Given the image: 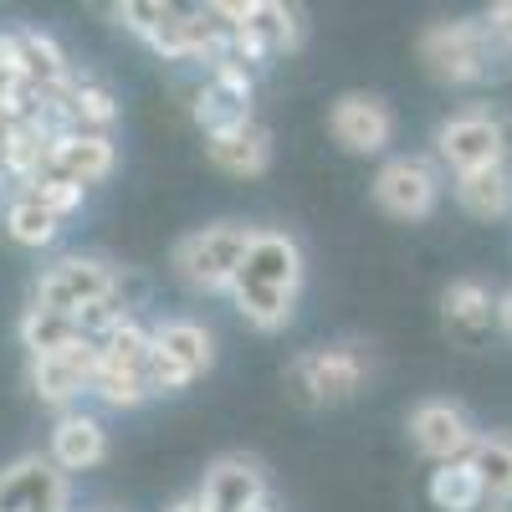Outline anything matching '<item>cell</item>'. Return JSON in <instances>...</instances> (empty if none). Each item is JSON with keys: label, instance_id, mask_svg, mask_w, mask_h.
<instances>
[{"label": "cell", "instance_id": "1f68e13d", "mask_svg": "<svg viewBox=\"0 0 512 512\" xmlns=\"http://www.w3.org/2000/svg\"><path fill=\"white\" fill-rule=\"evenodd\" d=\"M497 328H502V333H512V292H507V297H497Z\"/></svg>", "mask_w": 512, "mask_h": 512}, {"label": "cell", "instance_id": "d590c367", "mask_svg": "<svg viewBox=\"0 0 512 512\" xmlns=\"http://www.w3.org/2000/svg\"><path fill=\"white\" fill-rule=\"evenodd\" d=\"M482 512H512V507H497V502H487V507H482Z\"/></svg>", "mask_w": 512, "mask_h": 512}, {"label": "cell", "instance_id": "277c9868", "mask_svg": "<svg viewBox=\"0 0 512 512\" xmlns=\"http://www.w3.org/2000/svg\"><path fill=\"white\" fill-rule=\"evenodd\" d=\"M369 349L364 344H328V349H303L287 364V395L292 405L303 410H328V405H344L354 400L364 384H369Z\"/></svg>", "mask_w": 512, "mask_h": 512}, {"label": "cell", "instance_id": "7a4b0ae2", "mask_svg": "<svg viewBox=\"0 0 512 512\" xmlns=\"http://www.w3.org/2000/svg\"><path fill=\"white\" fill-rule=\"evenodd\" d=\"M420 67L446 88H477V82H497L512 72V57L492 41L487 21L456 16V21H431L415 41Z\"/></svg>", "mask_w": 512, "mask_h": 512}, {"label": "cell", "instance_id": "836d02e7", "mask_svg": "<svg viewBox=\"0 0 512 512\" xmlns=\"http://www.w3.org/2000/svg\"><path fill=\"white\" fill-rule=\"evenodd\" d=\"M246 512H277L272 502H256V507H246Z\"/></svg>", "mask_w": 512, "mask_h": 512}, {"label": "cell", "instance_id": "2e32d148", "mask_svg": "<svg viewBox=\"0 0 512 512\" xmlns=\"http://www.w3.org/2000/svg\"><path fill=\"white\" fill-rule=\"evenodd\" d=\"M205 159L221 169L231 180H256L272 169V128L267 123H246V128H231L221 139H205Z\"/></svg>", "mask_w": 512, "mask_h": 512}, {"label": "cell", "instance_id": "f546056e", "mask_svg": "<svg viewBox=\"0 0 512 512\" xmlns=\"http://www.w3.org/2000/svg\"><path fill=\"white\" fill-rule=\"evenodd\" d=\"M164 11H169V6H159V0H123V6H113L108 16H113L123 31H134L139 41H149L154 26L164 21Z\"/></svg>", "mask_w": 512, "mask_h": 512}, {"label": "cell", "instance_id": "4fadbf2b", "mask_svg": "<svg viewBox=\"0 0 512 512\" xmlns=\"http://www.w3.org/2000/svg\"><path fill=\"white\" fill-rule=\"evenodd\" d=\"M67 477L47 456H21L0 472V512H67Z\"/></svg>", "mask_w": 512, "mask_h": 512}, {"label": "cell", "instance_id": "8992f818", "mask_svg": "<svg viewBox=\"0 0 512 512\" xmlns=\"http://www.w3.org/2000/svg\"><path fill=\"white\" fill-rule=\"evenodd\" d=\"M118 292V267L103 262V256H82V251H67L57 262L36 277L31 287V308H47V313H82L93 303H108Z\"/></svg>", "mask_w": 512, "mask_h": 512}, {"label": "cell", "instance_id": "603a6c76", "mask_svg": "<svg viewBox=\"0 0 512 512\" xmlns=\"http://www.w3.org/2000/svg\"><path fill=\"white\" fill-rule=\"evenodd\" d=\"M425 497H431L436 512H482L487 507V492L472 472V461H446L431 472V482H425Z\"/></svg>", "mask_w": 512, "mask_h": 512}, {"label": "cell", "instance_id": "4316f807", "mask_svg": "<svg viewBox=\"0 0 512 512\" xmlns=\"http://www.w3.org/2000/svg\"><path fill=\"white\" fill-rule=\"evenodd\" d=\"M149 349H154L149 328L139 318H128V323H118L98 344V364H108V369H144L149 364Z\"/></svg>", "mask_w": 512, "mask_h": 512}, {"label": "cell", "instance_id": "6da1fadb", "mask_svg": "<svg viewBox=\"0 0 512 512\" xmlns=\"http://www.w3.org/2000/svg\"><path fill=\"white\" fill-rule=\"evenodd\" d=\"M303 277H308L303 241H297L292 231H277V226H256L251 246H246V262H241L226 297L256 333H282L297 318Z\"/></svg>", "mask_w": 512, "mask_h": 512}, {"label": "cell", "instance_id": "4dcf8cb0", "mask_svg": "<svg viewBox=\"0 0 512 512\" xmlns=\"http://www.w3.org/2000/svg\"><path fill=\"white\" fill-rule=\"evenodd\" d=\"M487 21V31H492V41H497V47L512 57V0H497V6L482 16Z\"/></svg>", "mask_w": 512, "mask_h": 512}, {"label": "cell", "instance_id": "83f0119b", "mask_svg": "<svg viewBox=\"0 0 512 512\" xmlns=\"http://www.w3.org/2000/svg\"><path fill=\"white\" fill-rule=\"evenodd\" d=\"M21 195H31L41 210H52L57 221H67L72 210H82V200H88V190L82 185H72V180H62V175H52V169H41L36 180H26V185H16Z\"/></svg>", "mask_w": 512, "mask_h": 512}, {"label": "cell", "instance_id": "5b68a950", "mask_svg": "<svg viewBox=\"0 0 512 512\" xmlns=\"http://www.w3.org/2000/svg\"><path fill=\"white\" fill-rule=\"evenodd\" d=\"M436 159L451 175H477V169H497L507 164V123L492 108H461L451 118L436 123Z\"/></svg>", "mask_w": 512, "mask_h": 512}, {"label": "cell", "instance_id": "8fae6325", "mask_svg": "<svg viewBox=\"0 0 512 512\" xmlns=\"http://www.w3.org/2000/svg\"><path fill=\"white\" fill-rule=\"evenodd\" d=\"M205 512H246L256 502H272V482H267V466L246 456V451H226L205 466V477L195 487Z\"/></svg>", "mask_w": 512, "mask_h": 512}, {"label": "cell", "instance_id": "3957f363", "mask_svg": "<svg viewBox=\"0 0 512 512\" xmlns=\"http://www.w3.org/2000/svg\"><path fill=\"white\" fill-rule=\"evenodd\" d=\"M251 231L246 221H210L200 231H185L175 241V251H169V267H175V277L200 292V297H226L241 262H246V246H251Z\"/></svg>", "mask_w": 512, "mask_h": 512}, {"label": "cell", "instance_id": "ffe728a7", "mask_svg": "<svg viewBox=\"0 0 512 512\" xmlns=\"http://www.w3.org/2000/svg\"><path fill=\"white\" fill-rule=\"evenodd\" d=\"M16 36V52H21V77L31 82V88H57V82L72 77V57L62 52V41L47 36V31H36V26H21L11 31Z\"/></svg>", "mask_w": 512, "mask_h": 512}, {"label": "cell", "instance_id": "484cf974", "mask_svg": "<svg viewBox=\"0 0 512 512\" xmlns=\"http://www.w3.org/2000/svg\"><path fill=\"white\" fill-rule=\"evenodd\" d=\"M88 395H93L103 410H139V405H149V400H154L144 369H108V364H98V369H93Z\"/></svg>", "mask_w": 512, "mask_h": 512}, {"label": "cell", "instance_id": "52a82bcc", "mask_svg": "<svg viewBox=\"0 0 512 512\" xmlns=\"http://www.w3.org/2000/svg\"><path fill=\"white\" fill-rule=\"evenodd\" d=\"M251 98H256L251 67H241V62H216V67L205 72V82L195 88V98H190V118H195V128H200L205 139H221V134H231V128L256 123Z\"/></svg>", "mask_w": 512, "mask_h": 512}, {"label": "cell", "instance_id": "9c48e42d", "mask_svg": "<svg viewBox=\"0 0 512 512\" xmlns=\"http://www.w3.org/2000/svg\"><path fill=\"white\" fill-rule=\"evenodd\" d=\"M405 431H410V446H415L425 461L446 466V461H466V456H472L482 425L466 415V405L436 395V400H420V405L405 415Z\"/></svg>", "mask_w": 512, "mask_h": 512}, {"label": "cell", "instance_id": "d6a6232c", "mask_svg": "<svg viewBox=\"0 0 512 512\" xmlns=\"http://www.w3.org/2000/svg\"><path fill=\"white\" fill-rule=\"evenodd\" d=\"M169 512H205V507H200V497L190 492V497H180V502H175V507H169Z\"/></svg>", "mask_w": 512, "mask_h": 512}, {"label": "cell", "instance_id": "f1b7e54d", "mask_svg": "<svg viewBox=\"0 0 512 512\" xmlns=\"http://www.w3.org/2000/svg\"><path fill=\"white\" fill-rule=\"evenodd\" d=\"M128 318H134V313H128L123 303H118V297H108V303H93V308H82V313H72V323H77V338H82V344H103V338L118 328V323H128Z\"/></svg>", "mask_w": 512, "mask_h": 512}, {"label": "cell", "instance_id": "e575fe53", "mask_svg": "<svg viewBox=\"0 0 512 512\" xmlns=\"http://www.w3.org/2000/svg\"><path fill=\"white\" fill-rule=\"evenodd\" d=\"M0 190H11V175H6V164H0Z\"/></svg>", "mask_w": 512, "mask_h": 512}, {"label": "cell", "instance_id": "5bb4252c", "mask_svg": "<svg viewBox=\"0 0 512 512\" xmlns=\"http://www.w3.org/2000/svg\"><path fill=\"white\" fill-rule=\"evenodd\" d=\"M47 461L57 466L62 477L72 472H93V466L108 461V425L93 410H62L52 420V441H47Z\"/></svg>", "mask_w": 512, "mask_h": 512}, {"label": "cell", "instance_id": "d4e9b609", "mask_svg": "<svg viewBox=\"0 0 512 512\" xmlns=\"http://www.w3.org/2000/svg\"><path fill=\"white\" fill-rule=\"evenodd\" d=\"M16 338H21V349H26L31 359H41V354H62V349L77 344V323H72L67 313L26 308L21 323H16Z\"/></svg>", "mask_w": 512, "mask_h": 512}, {"label": "cell", "instance_id": "e0dca14e", "mask_svg": "<svg viewBox=\"0 0 512 512\" xmlns=\"http://www.w3.org/2000/svg\"><path fill=\"white\" fill-rule=\"evenodd\" d=\"M149 338H154V349L164 359H175L190 379L210 374V364H216V333H210L200 318H159L149 328Z\"/></svg>", "mask_w": 512, "mask_h": 512}, {"label": "cell", "instance_id": "d6986e66", "mask_svg": "<svg viewBox=\"0 0 512 512\" xmlns=\"http://www.w3.org/2000/svg\"><path fill=\"white\" fill-rule=\"evenodd\" d=\"M441 318H446L456 333H466V338H482V333L497 323V297H492V287L477 282V277H456V282L441 292Z\"/></svg>", "mask_w": 512, "mask_h": 512}, {"label": "cell", "instance_id": "30bf717a", "mask_svg": "<svg viewBox=\"0 0 512 512\" xmlns=\"http://www.w3.org/2000/svg\"><path fill=\"white\" fill-rule=\"evenodd\" d=\"M328 139L354 159H374L395 144V108L379 93H338L328 103Z\"/></svg>", "mask_w": 512, "mask_h": 512}, {"label": "cell", "instance_id": "cb8c5ba5", "mask_svg": "<svg viewBox=\"0 0 512 512\" xmlns=\"http://www.w3.org/2000/svg\"><path fill=\"white\" fill-rule=\"evenodd\" d=\"M0 226H6V236L16 241V246H26V251H47L57 236H62V221L52 216V210H41L31 195H11L6 200V216H0Z\"/></svg>", "mask_w": 512, "mask_h": 512}, {"label": "cell", "instance_id": "7c38bea8", "mask_svg": "<svg viewBox=\"0 0 512 512\" xmlns=\"http://www.w3.org/2000/svg\"><path fill=\"white\" fill-rule=\"evenodd\" d=\"M93 369H98V349L77 338V344L62 349V354L31 359V364H26V384H31V395H36L41 405H52V410L62 415V410H77V400L88 395Z\"/></svg>", "mask_w": 512, "mask_h": 512}, {"label": "cell", "instance_id": "7402d4cb", "mask_svg": "<svg viewBox=\"0 0 512 512\" xmlns=\"http://www.w3.org/2000/svg\"><path fill=\"white\" fill-rule=\"evenodd\" d=\"M466 461H472V472H477L487 502L512 507V436H502V431H482Z\"/></svg>", "mask_w": 512, "mask_h": 512}, {"label": "cell", "instance_id": "44dd1931", "mask_svg": "<svg viewBox=\"0 0 512 512\" xmlns=\"http://www.w3.org/2000/svg\"><path fill=\"white\" fill-rule=\"evenodd\" d=\"M118 113L123 108H118L108 82H98L88 72L72 82V93H67V128H77V134H113Z\"/></svg>", "mask_w": 512, "mask_h": 512}, {"label": "cell", "instance_id": "ba28073f", "mask_svg": "<svg viewBox=\"0 0 512 512\" xmlns=\"http://www.w3.org/2000/svg\"><path fill=\"white\" fill-rule=\"evenodd\" d=\"M374 205L395 221H425L441 205V169L425 154H390L374 169Z\"/></svg>", "mask_w": 512, "mask_h": 512}, {"label": "cell", "instance_id": "ac0fdd59", "mask_svg": "<svg viewBox=\"0 0 512 512\" xmlns=\"http://www.w3.org/2000/svg\"><path fill=\"white\" fill-rule=\"evenodd\" d=\"M451 195L472 221H502L512 216V169H477V175H451Z\"/></svg>", "mask_w": 512, "mask_h": 512}, {"label": "cell", "instance_id": "9a60e30c", "mask_svg": "<svg viewBox=\"0 0 512 512\" xmlns=\"http://www.w3.org/2000/svg\"><path fill=\"white\" fill-rule=\"evenodd\" d=\"M41 169H52V175L93 190L118 169V144H113V134H77V128H67V134H57L47 144V164Z\"/></svg>", "mask_w": 512, "mask_h": 512}]
</instances>
